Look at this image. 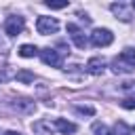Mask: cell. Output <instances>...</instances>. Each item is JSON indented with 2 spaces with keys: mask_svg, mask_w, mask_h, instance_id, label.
<instances>
[{
  "mask_svg": "<svg viewBox=\"0 0 135 135\" xmlns=\"http://www.w3.org/2000/svg\"><path fill=\"white\" fill-rule=\"evenodd\" d=\"M19 55L21 57H36L38 55V49L34 44H21L19 46Z\"/></svg>",
  "mask_w": 135,
  "mask_h": 135,
  "instance_id": "12",
  "label": "cell"
},
{
  "mask_svg": "<svg viewBox=\"0 0 135 135\" xmlns=\"http://www.w3.org/2000/svg\"><path fill=\"white\" fill-rule=\"evenodd\" d=\"M17 80H21V82H32L34 76H32L30 72H19V74H17Z\"/></svg>",
  "mask_w": 135,
  "mask_h": 135,
  "instance_id": "14",
  "label": "cell"
},
{
  "mask_svg": "<svg viewBox=\"0 0 135 135\" xmlns=\"http://www.w3.org/2000/svg\"><path fill=\"white\" fill-rule=\"evenodd\" d=\"M110 11H112L120 21H131V11H129L122 2H114V4L110 6Z\"/></svg>",
  "mask_w": 135,
  "mask_h": 135,
  "instance_id": "8",
  "label": "cell"
},
{
  "mask_svg": "<svg viewBox=\"0 0 135 135\" xmlns=\"http://www.w3.org/2000/svg\"><path fill=\"white\" fill-rule=\"evenodd\" d=\"M6 46H8V44H6V40L0 36V51H6Z\"/></svg>",
  "mask_w": 135,
  "mask_h": 135,
  "instance_id": "18",
  "label": "cell"
},
{
  "mask_svg": "<svg viewBox=\"0 0 135 135\" xmlns=\"http://www.w3.org/2000/svg\"><path fill=\"white\" fill-rule=\"evenodd\" d=\"M133 8H135V0H133Z\"/></svg>",
  "mask_w": 135,
  "mask_h": 135,
  "instance_id": "20",
  "label": "cell"
},
{
  "mask_svg": "<svg viewBox=\"0 0 135 135\" xmlns=\"http://www.w3.org/2000/svg\"><path fill=\"white\" fill-rule=\"evenodd\" d=\"M133 131H135V129H133Z\"/></svg>",
  "mask_w": 135,
  "mask_h": 135,
  "instance_id": "21",
  "label": "cell"
},
{
  "mask_svg": "<svg viewBox=\"0 0 135 135\" xmlns=\"http://www.w3.org/2000/svg\"><path fill=\"white\" fill-rule=\"evenodd\" d=\"M93 133H95V135H112V131H110L105 124H101V122H95V124H93Z\"/></svg>",
  "mask_w": 135,
  "mask_h": 135,
  "instance_id": "13",
  "label": "cell"
},
{
  "mask_svg": "<svg viewBox=\"0 0 135 135\" xmlns=\"http://www.w3.org/2000/svg\"><path fill=\"white\" fill-rule=\"evenodd\" d=\"M103 70H105V61H103L101 57H91V59L86 61V72H89V74L99 76V74H103Z\"/></svg>",
  "mask_w": 135,
  "mask_h": 135,
  "instance_id": "7",
  "label": "cell"
},
{
  "mask_svg": "<svg viewBox=\"0 0 135 135\" xmlns=\"http://www.w3.org/2000/svg\"><path fill=\"white\" fill-rule=\"evenodd\" d=\"M23 27H25V19L19 15H11L4 21V34L6 36H19L23 32Z\"/></svg>",
  "mask_w": 135,
  "mask_h": 135,
  "instance_id": "2",
  "label": "cell"
},
{
  "mask_svg": "<svg viewBox=\"0 0 135 135\" xmlns=\"http://www.w3.org/2000/svg\"><path fill=\"white\" fill-rule=\"evenodd\" d=\"M13 108H15L17 112H23V114H32V112L36 110V103H34V101H30V99H17V101L13 103Z\"/></svg>",
  "mask_w": 135,
  "mask_h": 135,
  "instance_id": "10",
  "label": "cell"
},
{
  "mask_svg": "<svg viewBox=\"0 0 135 135\" xmlns=\"http://www.w3.org/2000/svg\"><path fill=\"white\" fill-rule=\"evenodd\" d=\"M133 68H135V49L131 46H127L118 57L112 59V70L116 74H129L133 72Z\"/></svg>",
  "mask_w": 135,
  "mask_h": 135,
  "instance_id": "1",
  "label": "cell"
},
{
  "mask_svg": "<svg viewBox=\"0 0 135 135\" xmlns=\"http://www.w3.org/2000/svg\"><path fill=\"white\" fill-rule=\"evenodd\" d=\"M40 59H42L46 65H51V68H59V65H61V57H59V53H57L55 49H44V51H40Z\"/></svg>",
  "mask_w": 135,
  "mask_h": 135,
  "instance_id": "6",
  "label": "cell"
},
{
  "mask_svg": "<svg viewBox=\"0 0 135 135\" xmlns=\"http://www.w3.org/2000/svg\"><path fill=\"white\" fill-rule=\"evenodd\" d=\"M68 32H70V36H72V40H74V44H76L78 49H84V46L89 44L86 36L82 34V30H80L78 25H74V23H68Z\"/></svg>",
  "mask_w": 135,
  "mask_h": 135,
  "instance_id": "5",
  "label": "cell"
},
{
  "mask_svg": "<svg viewBox=\"0 0 135 135\" xmlns=\"http://www.w3.org/2000/svg\"><path fill=\"white\" fill-rule=\"evenodd\" d=\"M112 40H114V34L108 27H97L91 34V44L93 46H110Z\"/></svg>",
  "mask_w": 135,
  "mask_h": 135,
  "instance_id": "3",
  "label": "cell"
},
{
  "mask_svg": "<svg viewBox=\"0 0 135 135\" xmlns=\"http://www.w3.org/2000/svg\"><path fill=\"white\" fill-rule=\"evenodd\" d=\"M53 127H55L57 131H61L63 135H68V133H76V124H74V122H68V120H63V118H55Z\"/></svg>",
  "mask_w": 135,
  "mask_h": 135,
  "instance_id": "11",
  "label": "cell"
},
{
  "mask_svg": "<svg viewBox=\"0 0 135 135\" xmlns=\"http://www.w3.org/2000/svg\"><path fill=\"white\" fill-rule=\"evenodd\" d=\"M4 135H21V133H17V131H6Z\"/></svg>",
  "mask_w": 135,
  "mask_h": 135,
  "instance_id": "19",
  "label": "cell"
},
{
  "mask_svg": "<svg viewBox=\"0 0 135 135\" xmlns=\"http://www.w3.org/2000/svg\"><path fill=\"white\" fill-rule=\"evenodd\" d=\"M76 112H78V114H89V116H93V114H95V110H93L91 105H78V108H76Z\"/></svg>",
  "mask_w": 135,
  "mask_h": 135,
  "instance_id": "15",
  "label": "cell"
},
{
  "mask_svg": "<svg viewBox=\"0 0 135 135\" xmlns=\"http://www.w3.org/2000/svg\"><path fill=\"white\" fill-rule=\"evenodd\" d=\"M36 30H38V34H42V36L55 34V32L59 30V21H57L55 17H38V21H36Z\"/></svg>",
  "mask_w": 135,
  "mask_h": 135,
  "instance_id": "4",
  "label": "cell"
},
{
  "mask_svg": "<svg viewBox=\"0 0 135 135\" xmlns=\"http://www.w3.org/2000/svg\"><path fill=\"white\" fill-rule=\"evenodd\" d=\"M32 129L38 133V135H53L55 133V127L51 124V120H38L32 124Z\"/></svg>",
  "mask_w": 135,
  "mask_h": 135,
  "instance_id": "9",
  "label": "cell"
},
{
  "mask_svg": "<svg viewBox=\"0 0 135 135\" xmlns=\"http://www.w3.org/2000/svg\"><path fill=\"white\" fill-rule=\"evenodd\" d=\"M44 6H49V8H65V6H68V2H51V0H46V2H44Z\"/></svg>",
  "mask_w": 135,
  "mask_h": 135,
  "instance_id": "16",
  "label": "cell"
},
{
  "mask_svg": "<svg viewBox=\"0 0 135 135\" xmlns=\"http://www.w3.org/2000/svg\"><path fill=\"white\" fill-rule=\"evenodd\" d=\"M122 108H127V110L135 108V97H127V99H122Z\"/></svg>",
  "mask_w": 135,
  "mask_h": 135,
  "instance_id": "17",
  "label": "cell"
}]
</instances>
